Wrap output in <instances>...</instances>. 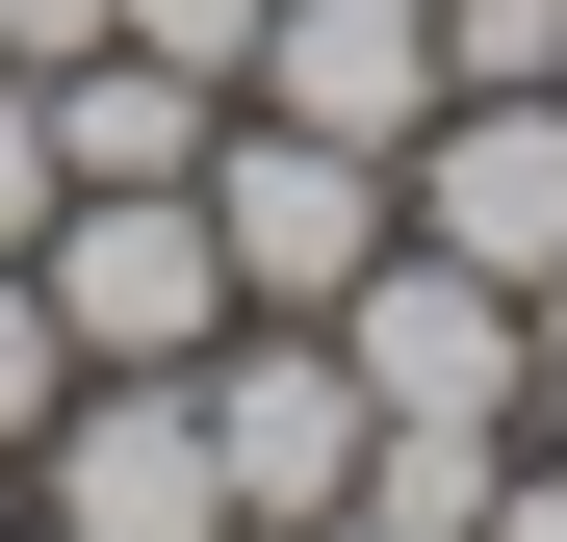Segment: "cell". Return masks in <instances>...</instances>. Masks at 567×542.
<instances>
[{
	"label": "cell",
	"instance_id": "cell-1",
	"mask_svg": "<svg viewBox=\"0 0 567 542\" xmlns=\"http://www.w3.org/2000/svg\"><path fill=\"white\" fill-rule=\"evenodd\" d=\"M336 361H361V413H388V439H516V413H542V310L464 285L439 233H388V258L336 285Z\"/></svg>",
	"mask_w": 567,
	"mask_h": 542
},
{
	"label": "cell",
	"instance_id": "cell-2",
	"mask_svg": "<svg viewBox=\"0 0 567 542\" xmlns=\"http://www.w3.org/2000/svg\"><path fill=\"white\" fill-rule=\"evenodd\" d=\"M27 285L78 336V388H104V361H207L233 336V233H207V181H78V207L27 233Z\"/></svg>",
	"mask_w": 567,
	"mask_h": 542
},
{
	"label": "cell",
	"instance_id": "cell-3",
	"mask_svg": "<svg viewBox=\"0 0 567 542\" xmlns=\"http://www.w3.org/2000/svg\"><path fill=\"white\" fill-rule=\"evenodd\" d=\"M361 361H336V310H233L207 336V466H233V542H310V517H361Z\"/></svg>",
	"mask_w": 567,
	"mask_h": 542
},
{
	"label": "cell",
	"instance_id": "cell-4",
	"mask_svg": "<svg viewBox=\"0 0 567 542\" xmlns=\"http://www.w3.org/2000/svg\"><path fill=\"white\" fill-rule=\"evenodd\" d=\"M207 233H233V310H336L361 258L413 233V155H336V130L233 104V130H207Z\"/></svg>",
	"mask_w": 567,
	"mask_h": 542
},
{
	"label": "cell",
	"instance_id": "cell-5",
	"mask_svg": "<svg viewBox=\"0 0 567 542\" xmlns=\"http://www.w3.org/2000/svg\"><path fill=\"white\" fill-rule=\"evenodd\" d=\"M27 542H233V466H207V361H104L52 439H27Z\"/></svg>",
	"mask_w": 567,
	"mask_h": 542
},
{
	"label": "cell",
	"instance_id": "cell-6",
	"mask_svg": "<svg viewBox=\"0 0 567 542\" xmlns=\"http://www.w3.org/2000/svg\"><path fill=\"white\" fill-rule=\"evenodd\" d=\"M413 233L567 336V78H464V104L413 130Z\"/></svg>",
	"mask_w": 567,
	"mask_h": 542
},
{
	"label": "cell",
	"instance_id": "cell-7",
	"mask_svg": "<svg viewBox=\"0 0 567 542\" xmlns=\"http://www.w3.org/2000/svg\"><path fill=\"white\" fill-rule=\"evenodd\" d=\"M233 104L336 130V155H413L464 104V27H439V0H258V78H233Z\"/></svg>",
	"mask_w": 567,
	"mask_h": 542
},
{
	"label": "cell",
	"instance_id": "cell-8",
	"mask_svg": "<svg viewBox=\"0 0 567 542\" xmlns=\"http://www.w3.org/2000/svg\"><path fill=\"white\" fill-rule=\"evenodd\" d=\"M207 130H233V78H181V52H52V181H207Z\"/></svg>",
	"mask_w": 567,
	"mask_h": 542
},
{
	"label": "cell",
	"instance_id": "cell-9",
	"mask_svg": "<svg viewBox=\"0 0 567 542\" xmlns=\"http://www.w3.org/2000/svg\"><path fill=\"white\" fill-rule=\"evenodd\" d=\"M52 413H78V336H52V285H27V258H0V466H27Z\"/></svg>",
	"mask_w": 567,
	"mask_h": 542
},
{
	"label": "cell",
	"instance_id": "cell-10",
	"mask_svg": "<svg viewBox=\"0 0 567 542\" xmlns=\"http://www.w3.org/2000/svg\"><path fill=\"white\" fill-rule=\"evenodd\" d=\"M52 207H78V181H52V78H0V258H27Z\"/></svg>",
	"mask_w": 567,
	"mask_h": 542
},
{
	"label": "cell",
	"instance_id": "cell-11",
	"mask_svg": "<svg viewBox=\"0 0 567 542\" xmlns=\"http://www.w3.org/2000/svg\"><path fill=\"white\" fill-rule=\"evenodd\" d=\"M130 52H181V78H258V0H104Z\"/></svg>",
	"mask_w": 567,
	"mask_h": 542
},
{
	"label": "cell",
	"instance_id": "cell-12",
	"mask_svg": "<svg viewBox=\"0 0 567 542\" xmlns=\"http://www.w3.org/2000/svg\"><path fill=\"white\" fill-rule=\"evenodd\" d=\"M464 542H567V466H542V439L491 466V517H464Z\"/></svg>",
	"mask_w": 567,
	"mask_h": 542
},
{
	"label": "cell",
	"instance_id": "cell-13",
	"mask_svg": "<svg viewBox=\"0 0 567 542\" xmlns=\"http://www.w3.org/2000/svg\"><path fill=\"white\" fill-rule=\"evenodd\" d=\"M52 52H104V0H0V78H52Z\"/></svg>",
	"mask_w": 567,
	"mask_h": 542
},
{
	"label": "cell",
	"instance_id": "cell-14",
	"mask_svg": "<svg viewBox=\"0 0 567 542\" xmlns=\"http://www.w3.org/2000/svg\"><path fill=\"white\" fill-rule=\"evenodd\" d=\"M516 439H542V466H567V336H542V413H516Z\"/></svg>",
	"mask_w": 567,
	"mask_h": 542
},
{
	"label": "cell",
	"instance_id": "cell-15",
	"mask_svg": "<svg viewBox=\"0 0 567 542\" xmlns=\"http://www.w3.org/2000/svg\"><path fill=\"white\" fill-rule=\"evenodd\" d=\"M310 542H413V517H310Z\"/></svg>",
	"mask_w": 567,
	"mask_h": 542
},
{
	"label": "cell",
	"instance_id": "cell-16",
	"mask_svg": "<svg viewBox=\"0 0 567 542\" xmlns=\"http://www.w3.org/2000/svg\"><path fill=\"white\" fill-rule=\"evenodd\" d=\"M0 542H27V466H0Z\"/></svg>",
	"mask_w": 567,
	"mask_h": 542
}]
</instances>
